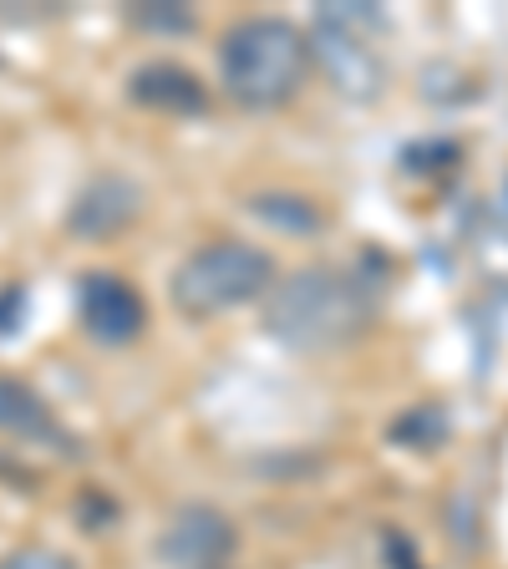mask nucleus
Returning a JSON list of instances; mask_svg holds the SVG:
<instances>
[{
  "label": "nucleus",
  "mask_w": 508,
  "mask_h": 569,
  "mask_svg": "<svg viewBox=\"0 0 508 569\" xmlns=\"http://www.w3.org/2000/svg\"><path fill=\"white\" fill-rule=\"evenodd\" d=\"M265 336L290 351H341L377 320V290L341 264H306L270 284L260 300Z\"/></svg>",
  "instance_id": "obj_1"
},
{
  "label": "nucleus",
  "mask_w": 508,
  "mask_h": 569,
  "mask_svg": "<svg viewBox=\"0 0 508 569\" xmlns=\"http://www.w3.org/2000/svg\"><path fill=\"white\" fill-rule=\"evenodd\" d=\"M219 87L245 112H275L296 102L316 67V41L285 16H245L219 36Z\"/></svg>",
  "instance_id": "obj_2"
},
{
  "label": "nucleus",
  "mask_w": 508,
  "mask_h": 569,
  "mask_svg": "<svg viewBox=\"0 0 508 569\" xmlns=\"http://www.w3.org/2000/svg\"><path fill=\"white\" fill-rule=\"evenodd\" d=\"M275 260L265 249L245 244V239H213L199 244L193 254L173 264L168 274V300H173L178 316L189 320H213V316H235L245 306H260L270 296Z\"/></svg>",
  "instance_id": "obj_3"
},
{
  "label": "nucleus",
  "mask_w": 508,
  "mask_h": 569,
  "mask_svg": "<svg viewBox=\"0 0 508 569\" xmlns=\"http://www.w3.org/2000/svg\"><path fill=\"white\" fill-rule=\"evenodd\" d=\"M239 533L235 523L225 519L209 503H183V509L168 513L163 533H158V549L173 569H219L229 555H235Z\"/></svg>",
  "instance_id": "obj_4"
},
{
  "label": "nucleus",
  "mask_w": 508,
  "mask_h": 569,
  "mask_svg": "<svg viewBox=\"0 0 508 569\" xmlns=\"http://www.w3.org/2000/svg\"><path fill=\"white\" fill-rule=\"evenodd\" d=\"M77 316H82L87 336L102 346H132L148 326V306L122 274H82L77 290Z\"/></svg>",
  "instance_id": "obj_5"
},
{
  "label": "nucleus",
  "mask_w": 508,
  "mask_h": 569,
  "mask_svg": "<svg viewBox=\"0 0 508 569\" xmlns=\"http://www.w3.org/2000/svg\"><path fill=\"white\" fill-rule=\"evenodd\" d=\"M142 213V189L122 173H97L67 209V229L82 239H112L128 224H138Z\"/></svg>",
  "instance_id": "obj_6"
},
{
  "label": "nucleus",
  "mask_w": 508,
  "mask_h": 569,
  "mask_svg": "<svg viewBox=\"0 0 508 569\" xmlns=\"http://www.w3.org/2000/svg\"><path fill=\"white\" fill-rule=\"evenodd\" d=\"M128 97L138 107H153V112H203L209 107V92L193 77L189 67L178 61H148L128 77Z\"/></svg>",
  "instance_id": "obj_7"
},
{
  "label": "nucleus",
  "mask_w": 508,
  "mask_h": 569,
  "mask_svg": "<svg viewBox=\"0 0 508 569\" xmlns=\"http://www.w3.org/2000/svg\"><path fill=\"white\" fill-rule=\"evenodd\" d=\"M0 432H11L21 442H61L51 407L26 381H0Z\"/></svg>",
  "instance_id": "obj_8"
},
{
  "label": "nucleus",
  "mask_w": 508,
  "mask_h": 569,
  "mask_svg": "<svg viewBox=\"0 0 508 569\" xmlns=\"http://www.w3.org/2000/svg\"><path fill=\"white\" fill-rule=\"evenodd\" d=\"M0 569H77V559L61 555V549H47V545H26L0 559Z\"/></svg>",
  "instance_id": "obj_9"
},
{
  "label": "nucleus",
  "mask_w": 508,
  "mask_h": 569,
  "mask_svg": "<svg viewBox=\"0 0 508 569\" xmlns=\"http://www.w3.org/2000/svg\"><path fill=\"white\" fill-rule=\"evenodd\" d=\"M132 21H138L142 31H189L193 16L183 11V6H168V0H158V6H142V11H132Z\"/></svg>",
  "instance_id": "obj_10"
},
{
  "label": "nucleus",
  "mask_w": 508,
  "mask_h": 569,
  "mask_svg": "<svg viewBox=\"0 0 508 569\" xmlns=\"http://www.w3.org/2000/svg\"><path fill=\"white\" fill-rule=\"evenodd\" d=\"M26 310H31V296L26 284H0V341H11L26 326Z\"/></svg>",
  "instance_id": "obj_11"
}]
</instances>
